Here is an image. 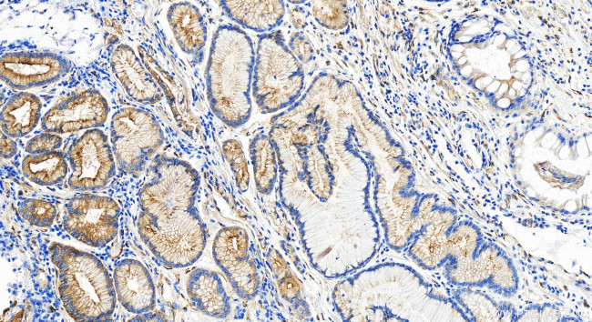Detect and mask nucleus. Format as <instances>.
Masks as SVG:
<instances>
[{
	"instance_id": "obj_1",
	"label": "nucleus",
	"mask_w": 592,
	"mask_h": 322,
	"mask_svg": "<svg viewBox=\"0 0 592 322\" xmlns=\"http://www.w3.org/2000/svg\"><path fill=\"white\" fill-rule=\"evenodd\" d=\"M199 186V176L189 163L158 156L139 190L138 234L168 267L192 265L206 247V226L196 207Z\"/></svg>"
},
{
	"instance_id": "obj_2",
	"label": "nucleus",
	"mask_w": 592,
	"mask_h": 322,
	"mask_svg": "<svg viewBox=\"0 0 592 322\" xmlns=\"http://www.w3.org/2000/svg\"><path fill=\"white\" fill-rule=\"evenodd\" d=\"M256 52L240 26L215 31L206 67L207 94L213 113L231 127L244 125L251 113V86Z\"/></svg>"
},
{
	"instance_id": "obj_3",
	"label": "nucleus",
	"mask_w": 592,
	"mask_h": 322,
	"mask_svg": "<svg viewBox=\"0 0 592 322\" xmlns=\"http://www.w3.org/2000/svg\"><path fill=\"white\" fill-rule=\"evenodd\" d=\"M49 252L57 268L60 298L69 316L76 321L108 319L117 295L102 262L92 254L60 243H53Z\"/></svg>"
},
{
	"instance_id": "obj_4",
	"label": "nucleus",
	"mask_w": 592,
	"mask_h": 322,
	"mask_svg": "<svg viewBox=\"0 0 592 322\" xmlns=\"http://www.w3.org/2000/svg\"><path fill=\"white\" fill-rule=\"evenodd\" d=\"M304 86L301 62L280 32L262 35L258 42L252 96L260 111L271 113L292 104Z\"/></svg>"
},
{
	"instance_id": "obj_5",
	"label": "nucleus",
	"mask_w": 592,
	"mask_h": 322,
	"mask_svg": "<svg viewBox=\"0 0 592 322\" xmlns=\"http://www.w3.org/2000/svg\"><path fill=\"white\" fill-rule=\"evenodd\" d=\"M110 136L118 167L138 176L164 141L162 128L149 112L125 107L111 119Z\"/></svg>"
},
{
	"instance_id": "obj_6",
	"label": "nucleus",
	"mask_w": 592,
	"mask_h": 322,
	"mask_svg": "<svg viewBox=\"0 0 592 322\" xmlns=\"http://www.w3.org/2000/svg\"><path fill=\"white\" fill-rule=\"evenodd\" d=\"M119 207L110 197L92 194L73 196L65 206L64 228L91 247H103L117 235Z\"/></svg>"
},
{
	"instance_id": "obj_7",
	"label": "nucleus",
	"mask_w": 592,
	"mask_h": 322,
	"mask_svg": "<svg viewBox=\"0 0 592 322\" xmlns=\"http://www.w3.org/2000/svg\"><path fill=\"white\" fill-rule=\"evenodd\" d=\"M212 255L234 291L241 298L252 299L258 293L259 276L247 229L238 225L220 228L213 240Z\"/></svg>"
},
{
	"instance_id": "obj_8",
	"label": "nucleus",
	"mask_w": 592,
	"mask_h": 322,
	"mask_svg": "<svg viewBox=\"0 0 592 322\" xmlns=\"http://www.w3.org/2000/svg\"><path fill=\"white\" fill-rule=\"evenodd\" d=\"M66 156L71 167L68 185L74 190H99L115 174L107 136L99 129H90L74 140Z\"/></svg>"
},
{
	"instance_id": "obj_9",
	"label": "nucleus",
	"mask_w": 592,
	"mask_h": 322,
	"mask_svg": "<svg viewBox=\"0 0 592 322\" xmlns=\"http://www.w3.org/2000/svg\"><path fill=\"white\" fill-rule=\"evenodd\" d=\"M69 69L66 58L50 52H11L3 55L0 60L2 80L19 90L53 83Z\"/></svg>"
},
{
	"instance_id": "obj_10",
	"label": "nucleus",
	"mask_w": 592,
	"mask_h": 322,
	"mask_svg": "<svg viewBox=\"0 0 592 322\" xmlns=\"http://www.w3.org/2000/svg\"><path fill=\"white\" fill-rule=\"evenodd\" d=\"M108 116L105 97L96 90H86L61 101L42 118V129L66 134L102 126Z\"/></svg>"
},
{
	"instance_id": "obj_11",
	"label": "nucleus",
	"mask_w": 592,
	"mask_h": 322,
	"mask_svg": "<svg viewBox=\"0 0 592 322\" xmlns=\"http://www.w3.org/2000/svg\"><path fill=\"white\" fill-rule=\"evenodd\" d=\"M116 295L128 312L140 315L154 309L155 287L148 270L136 259L118 261L114 270Z\"/></svg>"
},
{
	"instance_id": "obj_12",
	"label": "nucleus",
	"mask_w": 592,
	"mask_h": 322,
	"mask_svg": "<svg viewBox=\"0 0 592 322\" xmlns=\"http://www.w3.org/2000/svg\"><path fill=\"white\" fill-rule=\"evenodd\" d=\"M111 66L126 93L135 101L153 104L161 99L163 93L160 86L128 45H120L115 49Z\"/></svg>"
},
{
	"instance_id": "obj_13",
	"label": "nucleus",
	"mask_w": 592,
	"mask_h": 322,
	"mask_svg": "<svg viewBox=\"0 0 592 322\" xmlns=\"http://www.w3.org/2000/svg\"><path fill=\"white\" fill-rule=\"evenodd\" d=\"M186 290L191 305L204 315L220 319L230 315V297L216 271L194 268L188 276Z\"/></svg>"
},
{
	"instance_id": "obj_14",
	"label": "nucleus",
	"mask_w": 592,
	"mask_h": 322,
	"mask_svg": "<svg viewBox=\"0 0 592 322\" xmlns=\"http://www.w3.org/2000/svg\"><path fill=\"white\" fill-rule=\"evenodd\" d=\"M167 17L183 52L195 55L204 47L208 31L204 18L196 5L189 2L174 3L169 6Z\"/></svg>"
},
{
	"instance_id": "obj_15",
	"label": "nucleus",
	"mask_w": 592,
	"mask_h": 322,
	"mask_svg": "<svg viewBox=\"0 0 592 322\" xmlns=\"http://www.w3.org/2000/svg\"><path fill=\"white\" fill-rule=\"evenodd\" d=\"M219 5L232 21L256 32L273 30L285 14L281 1H222Z\"/></svg>"
},
{
	"instance_id": "obj_16",
	"label": "nucleus",
	"mask_w": 592,
	"mask_h": 322,
	"mask_svg": "<svg viewBox=\"0 0 592 322\" xmlns=\"http://www.w3.org/2000/svg\"><path fill=\"white\" fill-rule=\"evenodd\" d=\"M42 104L31 93L20 92L8 99L1 111L2 131L10 137L30 133L40 118Z\"/></svg>"
},
{
	"instance_id": "obj_17",
	"label": "nucleus",
	"mask_w": 592,
	"mask_h": 322,
	"mask_svg": "<svg viewBox=\"0 0 592 322\" xmlns=\"http://www.w3.org/2000/svg\"><path fill=\"white\" fill-rule=\"evenodd\" d=\"M249 150L256 187L262 194H270L278 174L274 146L266 135L259 134L251 139Z\"/></svg>"
},
{
	"instance_id": "obj_18",
	"label": "nucleus",
	"mask_w": 592,
	"mask_h": 322,
	"mask_svg": "<svg viewBox=\"0 0 592 322\" xmlns=\"http://www.w3.org/2000/svg\"><path fill=\"white\" fill-rule=\"evenodd\" d=\"M24 176L41 186H53L60 183L67 174V165L62 153L29 154L22 162Z\"/></svg>"
},
{
	"instance_id": "obj_19",
	"label": "nucleus",
	"mask_w": 592,
	"mask_h": 322,
	"mask_svg": "<svg viewBox=\"0 0 592 322\" xmlns=\"http://www.w3.org/2000/svg\"><path fill=\"white\" fill-rule=\"evenodd\" d=\"M222 153L232 171L238 189L241 193L248 191L250 175L241 142L236 138L226 139L222 144Z\"/></svg>"
},
{
	"instance_id": "obj_20",
	"label": "nucleus",
	"mask_w": 592,
	"mask_h": 322,
	"mask_svg": "<svg viewBox=\"0 0 592 322\" xmlns=\"http://www.w3.org/2000/svg\"><path fill=\"white\" fill-rule=\"evenodd\" d=\"M311 12L317 22L328 29L340 30L348 23L349 15L345 2H312Z\"/></svg>"
},
{
	"instance_id": "obj_21",
	"label": "nucleus",
	"mask_w": 592,
	"mask_h": 322,
	"mask_svg": "<svg viewBox=\"0 0 592 322\" xmlns=\"http://www.w3.org/2000/svg\"><path fill=\"white\" fill-rule=\"evenodd\" d=\"M20 215L31 225L46 227L50 226L56 216V208L46 200L28 198L18 206Z\"/></svg>"
},
{
	"instance_id": "obj_22",
	"label": "nucleus",
	"mask_w": 592,
	"mask_h": 322,
	"mask_svg": "<svg viewBox=\"0 0 592 322\" xmlns=\"http://www.w3.org/2000/svg\"><path fill=\"white\" fill-rule=\"evenodd\" d=\"M61 145L62 138L57 134L46 132L31 138L26 146V151L29 154L54 152Z\"/></svg>"
},
{
	"instance_id": "obj_23",
	"label": "nucleus",
	"mask_w": 592,
	"mask_h": 322,
	"mask_svg": "<svg viewBox=\"0 0 592 322\" xmlns=\"http://www.w3.org/2000/svg\"><path fill=\"white\" fill-rule=\"evenodd\" d=\"M289 48L301 63H309L313 58V47L310 40L301 33H295L290 39Z\"/></svg>"
},
{
	"instance_id": "obj_24",
	"label": "nucleus",
	"mask_w": 592,
	"mask_h": 322,
	"mask_svg": "<svg viewBox=\"0 0 592 322\" xmlns=\"http://www.w3.org/2000/svg\"><path fill=\"white\" fill-rule=\"evenodd\" d=\"M1 156L3 158L14 156L17 151V146L12 137L1 132Z\"/></svg>"
},
{
	"instance_id": "obj_25",
	"label": "nucleus",
	"mask_w": 592,
	"mask_h": 322,
	"mask_svg": "<svg viewBox=\"0 0 592 322\" xmlns=\"http://www.w3.org/2000/svg\"><path fill=\"white\" fill-rule=\"evenodd\" d=\"M541 92H542V96H547V91H546V90H542Z\"/></svg>"
},
{
	"instance_id": "obj_26",
	"label": "nucleus",
	"mask_w": 592,
	"mask_h": 322,
	"mask_svg": "<svg viewBox=\"0 0 592 322\" xmlns=\"http://www.w3.org/2000/svg\"><path fill=\"white\" fill-rule=\"evenodd\" d=\"M482 5H488V3H486V2H485V1H483V2H482Z\"/></svg>"
},
{
	"instance_id": "obj_27",
	"label": "nucleus",
	"mask_w": 592,
	"mask_h": 322,
	"mask_svg": "<svg viewBox=\"0 0 592 322\" xmlns=\"http://www.w3.org/2000/svg\"><path fill=\"white\" fill-rule=\"evenodd\" d=\"M537 96H538V93L536 92V93L534 94V96L536 97Z\"/></svg>"
},
{
	"instance_id": "obj_28",
	"label": "nucleus",
	"mask_w": 592,
	"mask_h": 322,
	"mask_svg": "<svg viewBox=\"0 0 592 322\" xmlns=\"http://www.w3.org/2000/svg\"><path fill=\"white\" fill-rule=\"evenodd\" d=\"M517 116H518V114L515 113V114L513 115V117H515Z\"/></svg>"
},
{
	"instance_id": "obj_29",
	"label": "nucleus",
	"mask_w": 592,
	"mask_h": 322,
	"mask_svg": "<svg viewBox=\"0 0 592 322\" xmlns=\"http://www.w3.org/2000/svg\"><path fill=\"white\" fill-rule=\"evenodd\" d=\"M584 38H585V39H588V36H587V35H584Z\"/></svg>"
},
{
	"instance_id": "obj_30",
	"label": "nucleus",
	"mask_w": 592,
	"mask_h": 322,
	"mask_svg": "<svg viewBox=\"0 0 592 322\" xmlns=\"http://www.w3.org/2000/svg\"><path fill=\"white\" fill-rule=\"evenodd\" d=\"M495 12H499V10H498L497 8H495Z\"/></svg>"
},
{
	"instance_id": "obj_31",
	"label": "nucleus",
	"mask_w": 592,
	"mask_h": 322,
	"mask_svg": "<svg viewBox=\"0 0 592 322\" xmlns=\"http://www.w3.org/2000/svg\"><path fill=\"white\" fill-rule=\"evenodd\" d=\"M574 24H575V25H578V21H576Z\"/></svg>"
},
{
	"instance_id": "obj_32",
	"label": "nucleus",
	"mask_w": 592,
	"mask_h": 322,
	"mask_svg": "<svg viewBox=\"0 0 592 322\" xmlns=\"http://www.w3.org/2000/svg\"><path fill=\"white\" fill-rule=\"evenodd\" d=\"M571 62L573 63V65H576V62L574 60H572Z\"/></svg>"
},
{
	"instance_id": "obj_33",
	"label": "nucleus",
	"mask_w": 592,
	"mask_h": 322,
	"mask_svg": "<svg viewBox=\"0 0 592 322\" xmlns=\"http://www.w3.org/2000/svg\"><path fill=\"white\" fill-rule=\"evenodd\" d=\"M587 92H588L589 94H591V89H588Z\"/></svg>"
},
{
	"instance_id": "obj_34",
	"label": "nucleus",
	"mask_w": 592,
	"mask_h": 322,
	"mask_svg": "<svg viewBox=\"0 0 592 322\" xmlns=\"http://www.w3.org/2000/svg\"><path fill=\"white\" fill-rule=\"evenodd\" d=\"M536 52H537L538 54H541V51H540V50H537Z\"/></svg>"
}]
</instances>
